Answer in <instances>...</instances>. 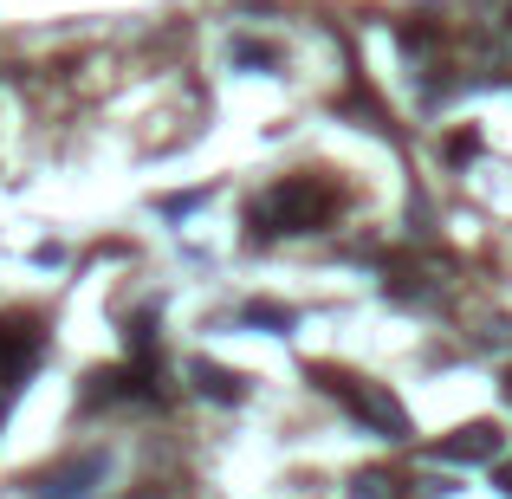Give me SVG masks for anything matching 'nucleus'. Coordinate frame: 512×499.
I'll return each mask as SVG.
<instances>
[{"label": "nucleus", "instance_id": "nucleus-4", "mask_svg": "<svg viewBox=\"0 0 512 499\" xmlns=\"http://www.w3.org/2000/svg\"><path fill=\"white\" fill-rule=\"evenodd\" d=\"M33 357H39L33 318H0V370H26Z\"/></svg>", "mask_w": 512, "mask_h": 499}, {"label": "nucleus", "instance_id": "nucleus-7", "mask_svg": "<svg viewBox=\"0 0 512 499\" xmlns=\"http://www.w3.org/2000/svg\"><path fill=\"white\" fill-rule=\"evenodd\" d=\"M344 499H402V487H396V474H383V467H363V474H350Z\"/></svg>", "mask_w": 512, "mask_h": 499}, {"label": "nucleus", "instance_id": "nucleus-6", "mask_svg": "<svg viewBox=\"0 0 512 499\" xmlns=\"http://www.w3.org/2000/svg\"><path fill=\"white\" fill-rule=\"evenodd\" d=\"M91 480H104V454H85L78 467H65V474L46 487V499H85V493H91Z\"/></svg>", "mask_w": 512, "mask_h": 499}, {"label": "nucleus", "instance_id": "nucleus-5", "mask_svg": "<svg viewBox=\"0 0 512 499\" xmlns=\"http://www.w3.org/2000/svg\"><path fill=\"white\" fill-rule=\"evenodd\" d=\"M188 376H195V389H201V396H214V402H240V396H247V383H240L234 370H221V363H208V357L188 363Z\"/></svg>", "mask_w": 512, "mask_h": 499}, {"label": "nucleus", "instance_id": "nucleus-3", "mask_svg": "<svg viewBox=\"0 0 512 499\" xmlns=\"http://www.w3.org/2000/svg\"><path fill=\"white\" fill-rule=\"evenodd\" d=\"M435 454H441V461H461V467L500 461V428H493V422H467V428H454L448 441H435Z\"/></svg>", "mask_w": 512, "mask_h": 499}, {"label": "nucleus", "instance_id": "nucleus-1", "mask_svg": "<svg viewBox=\"0 0 512 499\" xmlns=\"http://www.w3.org/2000/svg\"><path fill=\"white\" fill-rule=\"evenodd\" d=\"M331 208H338V195H331L325 182L286 175V182H273L253 201V227H260V234H312V227L331 221Z\"/></svg>", "mask_w": 512, "mask_h": 499}, {"label": "nucleus", "instance_id": "nucleus-8", "mask_svg": "<svg viewBox=\"0 0 512 499\" xmlns=\"http://www.w3.org/2000/svg\"><path fill=\"white\" fill-rule=\"evenodd\" d=\"M234 59H240V65H260V72H273V46H253V39H240Z\"/></svg>", "mask_w": 512, "mask_h": 499}, {"label": "nucleus", "instance_id": "nucleus-9", "mask_svg": "<svg viewBox=\"0 0 512 499\" xmlns=\"http://www.w3.org/2000/svg\"><path fill=\"white\" fill-rule=\"evenodd\" d=\"M500 493H506V499H512V461H506V467H500Z\"/></svg>", "mask_w": 512, "mask_h": 499}, {"label": "nucleus", "instance_id": "nucleus-10", "mask_svg": "<svg viewBox=\"0 0 512 499\" xmlns=\"http://www.w3.org/2000/svg\"><path fill=\"white\" fill-rule=\"evenodd\" d=\"M500 396H506V402H512V370H506V383H500Z\"/></svg>", "mask_w": 512, "mask_h": 499}, {"label": "nucleus", "instance_id": "nucleus-11", "mask_svg": "<svg viewBox=\"0 0 512 499\" xmlns=\"http://www.w3.org/2000/svg\"><path fill=\"white\" fill-rule=\"evenodd\" d=\"M506 33H512V0H506Z\"/></svg>", "mask_w": 512, "mask_h": 499}, {"label": "nucleus", "instance_id": "nucleus-2", "mask_svg": "<svg viewBox=\"0 0 512 499\" xmlns=\"http://www.w3.org/2000/svg\"><path fill=\"white\" fill-rule=\"evenodd\" d=\"M325 389L344 402L350 415H357L370 435H383V441H409V409H402L396 396H389L383 383H357V376H331L325 370Z\"/></svg>", "mask_w": 512, "mask_h": 499}]
</instances>
